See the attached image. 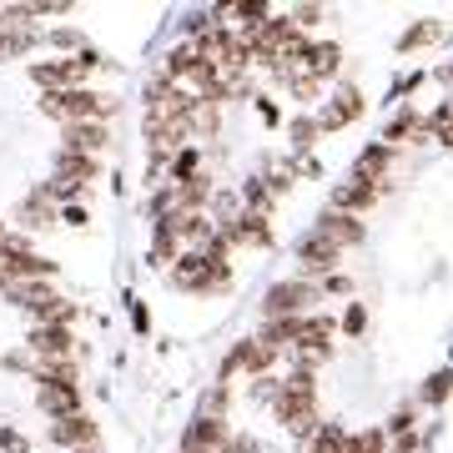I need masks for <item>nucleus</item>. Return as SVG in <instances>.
<instances>
[{
    "label": "nucleus",
    "mask_w": 453,
    "mask_h": 453,
    "mask_svg": "<svg viewBox=\"0 0 453 453\" xmlns=\"http://www.w3.org/2000/svg\"><path fill=\"white\" fill-rule=\"evenodd\" d=\"M5 288H11V282H5V277H0V292H5Z\"/></svg>",
    "instance_id": "49"
},
{
    "label": "nucleus",
    "mask_w": 453,
    "mask_h": 453,
    "mask_svg": "<svg viewBox=\"0 0 453 453\" xmlns=\"http://www.w3.org/2000/svg\"><path fill=\"white\" fill-rule=\"evenodd\" d=\"M211 192H217V181H211L207 172H196V177L177 181V207H181V211H207Z\"/></svg>",
    "instance_id": "21"
},
{
    "label": "nucleus",
    "mask_w": 453,
    "mask_h": 453,
    "mask_svg": "<svg viewBox=\"0 0 453 453\" xmlns=\"http://www.w3.org/2000/svg\"><path fill=\"white\" fill-rule=\"evenodd\" d=\"M76 453H101V443H91V449H76Z\"/></svg>",
    "instance_id": "47"
},
{
    "label": "nucleus",
    "mask_w": 453,
    "mask_h": 453,
    "mask_svg": "<svg viewBox=\"0 0 453 453\" xmlns=\"http://www.w3.org/2000/svg\"><path fill=\"white\" fill-rule=\"evenodd\" d=\"M423 127H428V142H438V146H453V101H443V106H434V111L423 116Z\"/></svg>",
    "instance_id": "24"
},
{
    "label": "nucleus",
    "mask_w": 453,
    "mask_h": 453,
    "mask_svg": "<svg viewBox=\"0 0 453 453\" xmlns=\"http://www.w3.org/2000/svg\"><path fill=\"white\" fill-rule=\"evenodd\" d=\"M177 257H181V242H177V232H172V222H151V237H146V262H151V267H172Z\"/></svg>",
    "instance_id": "19"
},
{
    "label": "nucleus",
    "mask_w": 453,
    "mask_h": 453,
    "mask_svg": "<svg viewBox=\"0 0 453 453\" xmlns=\"http://www.w3.org/2000/svg\"><path fill=\"white\" fill-rule=\"evenodd\" d=\"M0 453H31V443H26V434H20V428L0 423Z\"/></svg>",
    "instance_id": "37"
},
{
    "label": "nucleus",
    "mask_w": 453,
    "mask_h": 453,
    "mask_svg": "<svg viewBox=\"0 0 453 453\" xmlns=\"http://www.w3.org/2000/svg\"><path fill=\"white\" fill-rule=\"evenodd\" d=\"M46 46H56L61 56H81V50H91V41L76 26H56V31H46Z\"/></svg>",
    "instance_id": "27"
},
{
    "label": "nucleus",
    "mask_w": 453,
    "mask_h": 453,
    "mask_svg": "<svg viewBox=\"0 0 453 453\" xmlns=\"http://www.w3.org/2000/svg\"><path fill=\"white\" fill-rule=\"evenodd\" d=\"M393 157H398V151H393L388 142H368L363 151H357V162H353V172H348V177L378 181V187L388 192V166H393Z\"/></svg>",
    "instance_id": "15"
},
{
    "label": "nucleus",
    "mask_w": 453,
    "mask_h": 453,
    "mask_svg": "<svg viewBox=\"0 0 453 453\" xmlns=\"http://www.w3.org/2000/svg\"><path fill=\"white\" fill-rule=\"evenodd\" d=\"M226 408H232V383H211L196 398V413H207V418H226Z\"/></svg>",
    "instance_id": "25"
},
{
    "label": "nucleus",
    "mask_w": 453,
    "mask_h": 453,
    "mask_svg": "<svg viewBox=\"0 0 453 453\" xmlns=\"http://www.w3.org/2000/svg\"><path fill=\"white\" fill-rule=\"evenodd\" d=\"M0 297L16 312H26L31 327L35 323H65V327L76 323V303H65L61 292H56V282H11Z\"/></svg>",
    "instance_id": "2"
},
{
    "label": "nucleus",
    "mask_w": 453,
    "mask_h": 453,
    "mask_svg": "<svg viewBox=\"0 0 453 453\" xmlns=\"http://www.w3.org/2000/svg\"><path fill=\"white\" fill-rule=\"evenodd\" d=\"M11 222H16V232H26V237H35V232H56V226H61V207H56L41 187H31V192L16 202Z\"/></svg>",
    "instance_id": "8"
},
{
    "label": "nucleus",
    "mask_w": 453,
    "mask_h": 453,
    "mask_svg": "<svg viewBox=\"0 0 453 453\" xmlns=\"http://www.w3.org/2000/svg\"><path fill=\"white\" fill-rule=\"evenodd\" d=\"M196 172H202V151H196V146H181L177 157H172V166H166V181L177 187V181L196 177Z\"/></svg>",
    "instance_id": "28"
},
{
    "label": "nucleus",
    "mask_w": 453,
    "mask_h": 453,
    "mask_svg": "<svg viewBox=\"0 0 453 453\" xmlns=\"http://www.w3.org/2000/svg\"><path fill=\"white\" fill-rule=\"evenodd\" d=\"M247 348H252V338H237L232 348H226V357L217 363V383H232V378L247 368Z\"/></svg>",
    "instance_id": "29"
},
{
    "label": "nucleus",
    "mask_w": 453,
    "mask_h": 453,
    "mask_svg": "<svg viewBox=\"0 0 453 453\" xmlns=\"http://www.w3.org/2000/svg\"><path fill=\"white\" fill-rule=\"evenodd\" d=\"M342 333H348V338H363V327H368V308H363V303H348V312H342Z\"/></svg>",
    "instance_id": "36"
},
{
    "label": "nucleus",
    "mask_w": 453,
    "mask_h": 453,
    "mask_svg": "<svg viewBox=\"0 0 453 453\" xmlns=\"http://www.w3.org/2000/svg\"><path fill=\"white\" fill-rule=\"evenodd\" d=\"M273 363H277V348H267V342H257L252 338V348H247V378H267L273 372Z\"/></svg>",
    "instance_id": "32"
},
{
    "label": "nucleus",
    "mask_w": 453,
    "mask_h": 453,
    "mask_svg": "<svg viewBox=\"0 0 453 453\" xmlns=\"http://www.w3.org/2000/svg\"><path fill=\"white\" fill-rule=\"evenodd\" d=\"M76 338H71V327L65 323H35L26 333V353L31 357H71Z\"/></svg>",
    "instance_id": "13"
},
{
    "label": "nucleus",
    "mask_w": 453,
    "mask_h": 453,
    "mask_svg": "<svg viewBox=\"0 0 453 453\" xmlns=\"http://www.w3.org/2000/svg\"><path fill=\"white\" fill-rule=\"evenodd\" d=\"M323 292H333V297H342V292H348V277H342V273L323 277Z\"/></svg>",
    "instance_id": "44"
},
{
    "label": "nucleus",
    "mask_w": 453,
    "mask_h": 453,
    "mask_svg": "<svg viewBox=\"0 0 453 453\" xmlns=\"http://www.w3.org/2000/svg\"><path fill=\"white\" fill-rule=\"evenodd\" d=\"M35 106H41V116L61 121V127H76V121H111V116L121 111V96L76 86V91H41Z\"/></svg>",
    "instance_id": "1"
},
{
    "label": "nucleus",
    "mask_w": 453,
    "mask_h": 453,
    "mask_svg": "<svg viewBox=\"0 0 453 453\" xmlns=\"http://www.w3.org/2000/svg\"><path fill=\"white\" fill-rule=\"evenodd\" d=\"M217 453H257V438H247V434H232V438H226V443H222Z\"/></svg>",
    "instance_id": "41"
},
{
    "label": "nucleus",
    "mask_w": 453,
    "mask_h": 453,
    "mask_svg": "<svg viewBox=\"0 0 453 453\" xmlns=\"http://www.w3.org/2000/svg\"><path fill=\"white\" fill-rule=\"evenodd\" d=\"M252 101H257V116L267 121V127H277V121H282V111H277V101H273V96H252Z\"/></svg>",
    "instance_id": "42"
},
{
    "label": "nucleus",
    "mask_w": 453,
    "mask_h": 453,
    "mask_svg": "<svg viewBox=\"0 0 453 453\" xmlns=\"http://www.w3.org/2000/svg\"><path fill=\"white\" fill-rule=\"evenodd\" d=\"M333 111H338L342 121H357V116H363V91H357V86H338V96H333Z\"/></svg>",
    "instance_id": "34"
},
{
    "label": "nucleus",
    "mask_w": 453,
    "mask_h": 453,
    "mask_svg": "<svg viewBox=\"0 0 453 453\" xmlns=\"http://www.w3.org/2000/svg\"><path fill=\"white\" fill-rule=\"evenodd\" d=\"M0 277H5V282H50V277H56V262L41 257L31 247V237L11 226V232L0 237Z\"/></svg>",
    "instance_id": "3"
},
{
    "label": "nucleus",
    "mask_w": 453,
    "mask_h": 453,
    "mask_svg": "<svg viewBox=\"0 0 453 453\" xmlns=\"http://www.w3.org/2000/svg\"><path fill=\"white\" fill-rule=\"evenodd\" d=\"M61 226H76V232H81V226H91V211H86L81 202H71V207H61Z\"/></svg>",
    "instance_id": "39"
},
{
    "label": "nucleus",
    "mask_w": 453,
    "mask_h": 453,
    "mask_svg": "<svg viewBox=\"0 0 453 453\" xmlns=\"http://www.w3.org/2000/svg\"><path fill=\"white\" fill-rule=\"evenodd\" d=\"M267 16H273L267 0H237V5H226V20H242V31L247 26H262Z\"/></svg>",
    "instance_id": "31"
},
{
    "label": "nucleus",
    "mask_w": 453,
    "mask_h": 453,
    "mask_svg": "<svg viewBox=\"0 0 453 453\" xmlns=\"http://www.w3.org/2000/svg\"><path fill=\"white\" fill-rule=\"evenodd\" d=\"M312 303H318V288L308 277H288V282H273L267 297H262V323H277V318H308Z\"/></svg>",
    "instance_id": "6"
},
{
    "label": "nucleus",
    "mask_w": 453,
    "mask_h": 453,
    "mask_svg": "<svg viewBox=\"0 0 453 453\" xmlns=\"http://www.w3.org/2000/svg\"><path fill=\"white\" fill-rule=\"evenodd\" d=\"M232 247H247V252H273V217L267 211H242L232 226H222Z\"/></svg>",
    "instance_id": "9"
},
{
    "label": "nucleus",
    "mask_w": 453,
    "mask_h": 453,
    "mask_svg": "<svg viewBox=\"0 0 453 453\" xmlns=\"http://www.w3.org/2000/svg\"><path fill=\"white\" fill-rule=\"evenodd\" d=\"M101 65H111V61H106V56L91 46V50H81V56L35 61V65H31V81L41 86V91H76V86H86V76H91V71H101Z\"/></svg>",
    "instance_id": "4"
},
{
    "label": "nucleus",
    "mask_w": 453,
    "mask_h": 453,
    "mask_svg": "<svg viewBox=\"0 0 453 453\" xmlns=\"http://www.w3.org/2000/svg\"><path fill=\"white\" fill-rule=\"evenodd\" d=\"M31 363H35V357H31V353H20V348L0 357V368H5V372H26V378H31Z\"/></svg>",
    "instance_id": "40"
},
{
    "label": "nucleus",
    "mask_w": 453,
    "mask_h": 453,
    "mask_svg": "<svg viewBox=\"0 0 453 453\" xmlns=\"http://www.w3.org/2000/svg\"><path fill=\"white\" fill-rule=\"evenodd\" d=\"M312 232H323L327 242L342 247V252H348V247H357L363 237H368L363 217H353V211H338V207H327L323 217H318V226H312Z\"/></svg>",
    "instance_id": "12"
},
{
    "label": "nucleus",
    "mask_w": 453,
    "mask_h": 453,
    "mask_svg": "<svg viewBox=\"0 0 453 453\" xmlns=\"http://www.w3.org/2000/svg\"><path fill=\"white\" fill-rule=\"evenodd\" d=\"M277 388H282V378H273V372H267V378H252V398H257V403H267V408H273Z\"/></svg>",
    "instance_id": "38"
},
{
    "label": "nucleus",
    "mask_w": 453,
    "mask_h": 453,
    "mask_svg": "<svg viewBox=\"0 0 453 453\" xmlns=\"http://www.w3.org/2000/svg\"><path fill=\"white\" fill-rule=\"evenodd\" d=\"M388 449V434L383 428H357V434H348V443H342V453H383Z\"/></svg>",
    "instance_id": "30"
},
{
    "label": "nucleus",
    "mask_w": 453,
    "mask_h": 453,
    "mask_svg": "<svg viewBox=\"0 0 453 453\" xmlns=\"http://www.w3.org/2000/svg\"><path fill=\"white\" fill-rule=\"evenodd\" d=\"M50 443L61 453H76V449H91L101 443V428L91 413H71V418H50Z\"/></svg>",
    "instance_id": "10"
},
{
    "label": "nucleus",
    "mask_w": 453,
    "mask_h": 453,
    "mask_svg": "<svg viewBox=\"0 0 453 453\" xmlns=\"http://www.w3.org/2000/svg\"><path fill=\"white\" fill-rule=\"evenodd\" d=\"M292 257H297V273L308 277H333L342 267V247H333L323 237V232H303V237H297V247H292Z\"/></svg>",
    "instance_id": "7"
},
{
    "label": "nucleus",
    "mask_w": 453,
    "mask_h": 453,
    "mask_svg": "<svg viewBox=\"0 0 453 453\" xmlns=\"http://www.w3.org/2000/svg\"><path fill=\"white\" fill-rule=\"evenodd\" d=\"M378 196H383V187H378V181L348 177V181H338V187H333V207H338V211H353V217H363V211L378 202Z\"/></svg>",
    "instance_id": "17"
},
{
    "label": "nucleus",
    "mask_w": 453,
    "mask_h": 453,
    "mask_svg": "<svg viewBox=\"0 0 453 453\" xmlns=\"http://www.w3.org/2000/svg\"><path fill=\"white\" fill-rule=\"evenodd\" d=\"M418 443H423L418 434H398V443H393V449H398V453H418Z\"/></svg>",
    "instance_id": "45"
},
{
    "label": "nucleus",
    "mask_w": 453,
    "mask_h": 453,
    "mask_svg": "<svg viewBox=\"0 0 453 453\" xmlns=\"http://www.w3.org/2000/svg\"><path fill=\"white\" fill-rule=\"evenodd\" d=\"M438 31H443L438 20H413V26H408V31L398 35V50H423V46H434Z\"/></svg>",
    "instance_id": "26"
},
{
    "label": "nucleus",
    "mask_w": 453,
    "mask_h": 453,
    "mask_svg": "<svg viewBox=\"0 0 453 453\" xmlns=\"http://www.w3.org/2000/svg\"><path fill=\"white\" fill-rule=\"evenodd\" d=\"M106 146H111V127H106V121H76V127H61V151L101 157Z\"/></svg>",
    "instance_id": "11"
},
{
    "label": "nucleus",
    "mask_w": 453,
    "mask_h": 453,
    "mask_svg": "<svg viewBox=\"0 0 453 453\" xmlns=\"http://www.w3.org/2000/svg\"><path fill=\"white\" fill-rule=\"evenodd\" d=\"M438 81H449V86H453V65H443V71H438Z\"/></svg>",
    "instance_id": "46"
},
{
    "label": "nucleus",
    "mask_w": 453,
    "mask_h": 453,
    "mask_svg": "<svg viewBox=\"0 0 453 453\" xmlns=\"http://www.w3.org/2000/svg\"><path fill=\"white\" fill-rule=\"evenodd\" d=\"M288 136H292V146H297V151H308V146L318 142V121H312V116H292Z\"/></svg>",
    "instance_id": "35"
},
{
    "label": "nucleus",
    "mask_w": 453,
    "mask_h": 453,
    "mask_svg": "<svg viewBox=\"0 0 453 453\" xmlns=\"http://www.w3.org/2000/svg\"><path fill=\"white\" fill-rule=\"evenodd\" d=\"M338 65H342V46H338V41H318V46H312L308 71L318 76V81H327V76H338Z\"/></svg>",
    "instance_id": "22"
},
{
    "label": "nucleus",
    "mask_w": 453,
    "mask_h": 453,
    "mask_svg": "<svg viewBox=\"0 0 453 453\" xmlns=\"http://www.w3.org/2000/svg\"><path fill=\"white\" fill-rule=\"evenodd\" d=\"M166 282L177 292H196V297H207V292H226L232 288V267H211L202 252H181L172 267H166Z\"/></svg>",
    "instance_id": "5"
},
{
    "label": "nucleus",
    "mask_w": 453,
    "mask_h": 453,
    "mask_svg": "<svg viewBox=\"0 0 453 453\" xmlns=\"http://www.w3.org/2000/svg\"><path fill=\"white\" fill-rule=\"evenodd\" d=\"M0 26H5V11H0Z\"/></svg>",
    "instance_id": "50"
},
{
    "label": "nucleus",
    "mask_w": 453,
    "mask_h": 453,
    "mask_svg": "<svg viewBox=\"0 0 453 453\" xmlns=\"http://www.w3.org/2000/svg\"><path fill=\"white\" fill-rule=\"evenodd\" d=\"M5 232H11V226H5V217H0V237H5Z\"/></svg>",
    "instance_id": "48"
},
{
    "label": "nucleus",
    "mask_w": 453,
    "mask_h": 453,
    "mask_svg": "<svg viewBox=\"0 0 453 453\" xmlns=\"http://www.w3.org/2000/svg\"><path fill=\"white\" fill-rule=\"evenodd\" d=\"M232 438V423L226 418H207V413H196L187 423V434H181V449H202V453H217Z\"/></svg>",
    "instance_id": "14"
},
{
    "label": "nucleus",
    "mask_w": 453,
    "mask_h": 453,
    "mask_svg": "<svg viewBox=\"0 0 453 453\" xmlns=\"http://www.w3.org/2000/svg\"><path fill=\"white\" fill-rule=\"evenodd\" d=\"M31 378L41 383V388H81V368H76V357H35Z\"/></svg>",
    "instance_id": "16"
},
{
    "label": "nucleus",
    "mask_w": 453,
    "mask_h": 453,
    "mask_svg": "<svg viewBox=\"0 0 453 453\" xmlns=\"http://www.w3.org/2000/svg\"><path fill=\"white\" fill-rule=\"evenodd\" d=\"M35 408L46 418H71V413H86L81 408V388H35Z\"/></svg>",
    "instance_id": "20"
},
{
    "label": "nucleus",
    "mask_w": 453,
    "mask_h": 453,
    "mask_svg": "<svg viewBox=\"0 0 453 453\" xmlns=\"http://www.w3.org/2000/svg\"><path fill=\"white\" fill-rule=\"evenodd\" d=\"M449 393H453V372L443 368V372H434V378L423 383V393H418V398H423L428 408H438V403H449Z\"/></svg>",
    "instance_id": "33"
},
{
    "label": "nucleus",
    "mask_w": 453,
    "mask_h": 453,
    "mask_svg": "<svg viewBox=\"0 0 453 453\" xmlns=\"http://www.w3.org/2000/svg\"><path fill=\"white\" fill-rule=\"evenodd\" d=\"M50 177H61V181H76V187H86V181H96L101 177V157H76V151H56L50 157Z\"/></svg>",
    "instance_id": "18"
},
{
    "label": "nucleus",
    "mask_w": 453,
    "mask_h": 453,
    "mask_svg": "<svg viewBox=\"0 0 453 453\" xmlns=\"http://www.w3.org/2000/svg\"><path fill=\"white\" fill-rule=\"evenodd\" d=\"M342 443H348V428L342 423H318V434L303 443V453H342Z\"/></svg>",
    "instance_id": "23"
},
{
    "label": "nucleus",
    "mask_w": 453,
    "mask_h": 453,
    "mask_svg": "<svg viewBox=\"0 0 453 453\" xmlns=\"http://www.w3.org/2000/svg\"><path fill=\"white\" fill-rule=\"evenodd\" d=\"M131 327H136V333H151V312H146L142 303H131Z\"/></svg>",
    "instance_id": "43"
}]
</instances>
